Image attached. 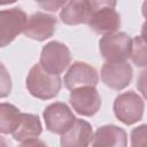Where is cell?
<instances>
[{
	"instance_id": "cell-1",
	"label": "cell",
	"mask_w": 147,
	"mask_h": 147,
	"mask_svg": "<svg viewBox=\"0 0 147 147\" xmlns=\"http://www.w3.org/2000/svg\"><path fill=\"white\" fill-rule=\"evenodd\" d=\"M26 88L31 95L41 100H49L59 94L61 79L60 76L45 71L40 64H34L28 74Z\"/></svg>"
},
{
	"instance_id": "cell-2",
	"label": "cell",
	"mask_w": 147,
	"mask_h": 147,
	"mask_svg": "<svg viewBox=\"0 0 147 147\" xmlns=\"http://www.w3.org/2000/svg\"><path fill=\"white\" fill-rule=\"evenodd\" d=\"M132 39L124 32H114L105 34L100 41V53L106 62L125 61L131 53Z\"/></svg>"
},
{
	"instance_id": "cell-3",
	"label": "cell",
	"mask_w": 147,
	"mask_h": 147,
	"mask_svg": "<svg viewBox=\"0 0 147 147\" xmlns=\"http://www.w3.org/2000/svg\"><path fill=\"white\" fill-rule=\"evenodd\" d=\"M70 61L71 54L69 48L60 41H51L44 46L39 64L48 74L60 76L70 64Z\"/></svg>"
},
{
	"instance_id": "cell-4",
	"label": "cell",
	"mask_w": 147,
	"mask_h": 147,
	"mask_svg": "<svg viewBox=\"0 0 147 147\" xmlns=\"http://www.w3.org/2000/svg\"><path fill=\"white\" fill-rule=\"evenodd\" d=\"M144 100L142 98L130 91L119 94L114 102L115 116L126 125H131L141 119L144 114Z\"/></svg>"
},
{
	"instance_id": "cell-5",
	"label": "cell",
	"mask_w": 147,
	"mask_h": 147,
	"mask_svg": "<svg viewBox=\"0 0 147 147\" xmlns=\"http://www.w3.org/2000/svg\"><path fill=\"white\" fill-rule=\"evenodd\" d=\"M26 20V14L20 8L0 10V47L9 45L23 32Z\"/></svg>"
},
{
	"instance_id": "cell-6",
	"label": "cell",
	"mask_w": 147,
	"mask_h": 147,
	"mask_svg": "<svg viewBox=\"0 0 147 147\" xmlns=\"http://www.w3.org/2000/svg\"><path fill=\"white\" fill-rule=\"evenodd\" d=\"M70 105L74 110L83 116L91 117L95 115L101 107V98L94 86H80L71 90Z\"/></svg>"
},
{
	"instance_id": "cell-7",
	"label": "cell",
	"mask_w": 147,
	"mask_h": 147,
	"mask_svg": "<svg viewBox=\"0 0 147 147\" xmlns=\"http://www.w3.org/2000/svg\"><path fill=\"white\" fill-rule=\"evenodd\" d=\"M44 119L49 132L62 134L72 125L76 117L65 103L54 102L44 110Z\"/></svg>"
},
{
	"instance_id": "cell-8",
	"label": "cell",
	"mask_w": 147,
	"mask_h": 147,
	"mask_svg": "<svg viewBox=\"0 0 147 147\" xmlns=\"http://www.w3.org/2000/svg\"><path fill=\"white\" fill-rule=\"evenodd\" d=\"M132 68L125 62H106L101 68V79L110 88L119 91L125 88L132 79Z\"/></svg>"
},
{
	"instance_id": "cell-9",
	"label": "cell",
	"mask_w": 147,
	"mask_h": 147,
	"mask_svg": "<svg viewBox=\"0 0 147 147\" xmlns=\"http://www.w3.org/2000/svg\"><path fill=\"white\" fill-rule=\"evenodd\" d=\"M55 17L46 13L38 11L26 20L23 33L28 38H31L33 40L44 41L53 36V33L55 32Z\"/></svg>"
},
{
	"instance_id": "cell-10",
	"label": "cell",
	"mask_w": 147,
	"mask_h": 147,
	"mask_svg": "<svg viewBox=\"0 0 147 147\" xmlns=\"http://www.w3.org/2000/svg\"><path fill=\"white\" fill-rule=\"evenodd\" d=\"M41 123L37 115L21 113L17 126L11 132L13 138L23 146L38 144L37 139L41 133Z\"/></svg>"
},
{
	"instance_id": "cell-11",
	"label": "cell",
	"mask_w": 147,
	"mask_h": 147,
	"mask_svg": "<svg viewBox=\"0 0 147 147\" xmlns=\"http://www.w3.org/2000/svg\"><path fill=\"white\" fill-rule=\"evenodd\" d=\"M86 23L94 32L100 34H109L119 29L121 16L114 8L103 7L93 10Z\"/></svg>"
},
{
	"instance_id": "cell-12",
	"label": "cell",
	"mask_w": 147,
	"mask_h": 147,
	"mask_svg": "<svg viewBox=\"0 0 147 147\" xmlns=\"http://www.w3.org/2000/svg\"><path fill=\"white\" fill-rule=\"evenodd\" d=\"M96 70L85 62H75L68 69L64 76V86L74 90L80 86H95L98 84Z\"/></svg>"
},
{
	"instance_id": "cell-13",
	"label": "cell",
	"mask_w": 147,
	"mask_h": 147,
	"mask_svg": "<svg viewBox=\"0 0 147 147\" xmlns=\"http://www.w3.org/2000/svg\"><path fill=\"white\" fill-rule=\"evenodd\" d=\"M93 139L92 126L84 119L76 118L72 125L61 134V146L63 147H84L88 146Z\"/></svg>"
},
{
	"instance_id": "cell-14",
	"label": "cell",
	"mask_w": 147,
	"mask_h": 147,
	"mask_svg": "<svg viewBox=\"0 0 147 147\" xmlns=\"http://www.w3.org/2000/svg\"><path fill=\"white\" fill-rule=\"evenodd\" d=\"M91 142L93 146L125 147L127 139L123 129L115 125H103L95 131Z\"/></svg>"
},
{
	"instance_id": "cell-15",
	"label": "cell",
	"mask_w": 147,
	"mask_h": 147,
	"mask_svg": "<svg viewBox=\"0 0 147 147\" xmlns=\"http://www.w3.org/2000/svg\"><path fill=\"white\" fill-rule=\"evenodd\" d=\"M91 13L92 10L86 0H69V2L62 8L60 18L64 24L77 25L86 23Z\"/></svg>"
},
{
	"instance_id": "cell-16",
	"label": "cell",
	"mask_w": 147,
	"mask_h": 147,
	"mask_svg": "<svg viewBox=\"0 0 147 147\" xmlns=\"http://www.w3.org/2000/svg\"><path fill=\"white\" fill-rule=\"evenodd\" d=\"M21 111L11 103H0V133L9 134L17 126Z\"/></svg>"
},
{
	"instance_id": "cell-17",
	"label": "cell",
	"mask_w": 147,
	"mask_h": 147,
	"mask_svg": "<svg viewBox=\"0 0 147 147\" xmlns=\"http://www.w3.org/2000/svg\"><path fill=\"white\" fill-rule=\"evenodd\" d=\"M130 56L137 67L146 65V62H147V60H146V42H145L144 37L137 36L132 40Z\"/></svg>"
},
{
	"instance_id": "cell-18",
	"label": "cell",
	"mask_w": 147,
	"mask_h": 147,
	"mask_svg": "<svg viewBox=\"0 0 147 147\" xmlns=\"http://www.w3.org/2000/svg\"><path fill=\"white\" fill-rule=\"evenodd\" d=\"M11 92V78L6 67L0 62V98H6Z\"/></svg>"
},
{
	"instance_id": "cell-19",
	"label": "cell",
	"mask_w": 147,
	"mask_h": 147,
	"mask_svg": "<svg viewBox=\"0 0 147 147\" xmlns=\"http://www.w3.org/2000/svg\"><path fill=\"white\" fill-rule=\"evenodd\" d=\"M146 138V125H140L131 132V145L140 146L145 144Z\"/></svg>"
},
{
	"instance_id": "cell-20",
	"label": "cell",
	"mask_w": 147,
	"mask_h": 147,
	"mask_svg": "<svg viewBox=\"0 0 147 147\" xmlns=\"http://www.w3.org/2000/svg\"><path fill=\"white\" fill-rule=\"evenodd\" d=\"M42 9L48 11H56L60 9L68 0H34Z\"/></svg>"
},
{
	"instance_id": "cell-21",
	"label": "cell",
	"mask_w": 147,
	"mask_h": 147,
	"mask_svg": "<svg viewBox=\"0 0 147 147\" xmlns=\"http://www.w3.org/2000/svg\"><path fill=\"white\" fill-rule=\"evenodd\" d=\"M88 7L91 8V10H96L103 7H110L114 8L117 3V0H86Z\"/></svg>"
},
{
	"instance_id": "cell-22",
	"label": "cell",
	"mask_w": 147,
	"mask_h": 147,
	"mask_svg": "<svg viewBox=\"0 0 147 147\" xmlns=\"http://www.w3.org/2000/svg\"><path fill=\"white\" fill-rule=\"evenodd\" d=\"M16 0H0V5H9V3H13Z\"/></svg>"
}]
</instances>
